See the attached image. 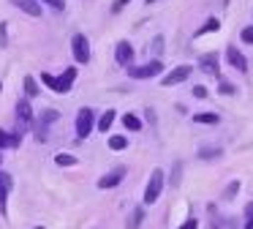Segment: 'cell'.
Segmentation results:
<instances>
[{
    "label": "cell",
    "instance_id": "603a6c76",
    "mask_svg": "<svg viewBox=\"0 0 253 229\" xmlns=\"http://www.w3.org/2000/svg\"><path fill=\"white\" fill-rule=\"evenodd\" d=\"M237 191H240V180H229V183H226V188H223V199L231 202L237 196Z\"/></svg>",
    "mask_w": 253,
    "mask_h": 229
},
{
    "label": "cell",
    "instance_id": "ac0fdd59",
    "mask_svg": "<svg viewBox=\"0 0 253 229\" xmlns=\"http://www.w3.org/2000/svg\"><path fill=\"white\" fill-rule=\"evenodd\" d=\"M193 123H199V125H218L220 123V114H215V112H196V114H193Z\"/></svg>",
    "mask_w": 253,
    "mask_h": 229
},
{
    "label": "cell",
    "instance_id": "e0dca14e",
    "mask_svg": "<svg viewBox=\"0 0 253 229\" xmlns=\"http://www.w3.org/2000/svg\"><path fill=\"white\" fill-rule=\"evenodd\" d=\"M120 123L126 125L128 131H142V128H144L142 117H139V114H133V112H126V114L120 117Z\"/></svg>",
    "mask_w": 253,
    "mask_h": 229
},
{
    "label": "cell",
    "instance_id": "83f0119b",
    "mask_svg": "<svg viewBox=\"0 0 253 229\" xmlns=\"http://www.w3.org/2000/svg\"><path fill=\"white\" fill-rule=\"evenodd\" d=\"M240 38H242V41H245V44H251V47H253V25H248V27H242V33H240Z\"/></svg>",
    "mask_w": 253,
    "mask_h": 229
},
{
    "label": "cell",
    "instance_id": "9a60e30c",
    "mask_svg": "<svg viewBox=\"0 0 253 229\" xmlns=\"http://www.w3.org/2000/svg\"><path fill=\"white\" fill-rule=\"evenodd\" d=\"M19 11H25L28 16H41V3L39 0H11Z\"/></svg>",
    "mask_w": 253,
    "mask_h": 229
},
{
    "label": "cell",
    "instance_id": "d4e9b609",
    "mask_svg": "<svg viewBox=\"0 0 253 229\" xmlns=\"http://www.w3.org/2000/svg\"><path fill=\"white\" fill-rule=\"evenodd\" d=\"M218 93H220V96H234L237 87L231 85V82H218Z\"/></svg>",
    "mask_w": 253,
    "mask_h": 229
},
{
    "label": "cell",
    "instance_id": "f1b7e54d",
    "mask_svg": "<svg viewBox=\"0 0 253 229\" xmlns=\"http://www.w3.org/2000/svg\"><path fill=\"white\" fill-rule=\"evenodd\" d=\"M39 3L49 5V8H55V11H63V8H66V0H39Z\"/></svg>",
    "mask_w": 253,
    "mask_h": 229
},
{
    "label": "cell",
    "instance_id": "f35d334b",
    "mask_svg": "<svg viewBox=\"0 0 253 229\" xmlns=\"http://www.w3.org/2000/svg\"><path fill=\"white\" fill-rule=\"evenodd\" d=\"M33 229H46V227H33Z\"/></svg>",
    "mask_w": 253,
    "mask_h": 229
},
{
    "label": "cell",
    "instance_id": "d590c367",
    "mask_svg": "<svg viewBox=\"0 0 253 229\" xmlns=\"http://www.w3.org/2000/svg\"><path fill=\"white\" fill-rule=\"evenodd\" d=\"M242 229H253V218H245V227Z\"/></svg>",
    "mask_w": 253,
    "mask_h": 229
},
{
    "label": "cell",
    "instance_id": "7a4b0ae2",
    "mask_svg": "<svg viewBox=\"0 0 253 229\" xmlns=\"http://www.w3.org/2000/svg\"><path fill=\"white\" fill-rule=\"evenodd\" d=\"M164 185H166V172H164L161 167H158V169H153V172H150L147 185H144V196H142L144 207L155 205V202L161 199V194H164Z\"/></svg>",
    "mask_w": 253,
    "mask_h": 229
},
{
    "label": "cell",
    "instance_id": "2e32d148",
    "mask_svg": "<svg viewBox=\"0 0 253 229\" xmlns=\"http://www.w3.org/2000/svg\"><path fill=\"white\" fill-rule=\"evenodd\" d=\"M144 216H147L144 205H142V207H133V210H131V216L126 218V227H128V229H139V227L144 224Z\"/></svg>",
    "mask_w": 253,
    "mask_h": 229
},
{
    "label": "cell",
    "instance_id": "5bb4252c",
    "mask_svg": "<svg viewBox=\"0 0 253 229\" xmlns=\"http://www.w3.org/2000/svg\"><path fill=\"white\" fill-rule=\"evenodd\" d=\"M115 120H117V112H115V109H106V112H101V117H98V123H95V128H98L101 134H109L112 125H115Z\"/></svg>",
    "mask_w": 253,
    "mask_h": 229
},
{
    "label": "cell",
    "instance_id": "484cf974",
    "mask_svg": "<svg viewBox=\"0 0 253 229\" xmlns=\"http://www.w3.org/2000/svg\"><path fill=\"white\" fill-rule=\"evenodd\" d=\"M220 156V147H202L199 150V158H218Z\"/></svg>",
    "mask_w": 253,
    "mask_h": 229
},
{
    "label": "cell",
    "instance_id": "d6986e66",
    "mask_svg": "<svg viewBox=\"0 0 253 229\" xmlns=\"http://www.w3.org/2000/svg\"><path fill=\"white\" fill-rule=\"evenodd\" d=\"M22 87H25V96H28V98H36V96L41 93V87H39V82H36V76H30V74L22 79Z\"/></svg>",
    "mask_w": 253,
    "mask_h": 229
},
{
    "label": "cell",
    "instance_id": "836d02e7",
    "mask_svg": "<svg viewBox=\"0 0 253 229\" xmlns=\"http://www.w3.org/2000/svg\"><path fill=\"white\" fill-rule=\"evenodd\" d=\"M128 3H131V0H115V3H112V14H117V11H123Z\"/></svg>",
    "mask_w": 253,
    "mask_h": 229
},
{
    "label": "cell",
    "instance_id": "7402d4cb",
    "mask_svg": "<svg viewBox=\"0 0 253 229\" xmlns=\"http://www.w3.org/2000/svg\"><path fill=\"white\" fill-rule=\"evenodd\" d=\"M55 164H57V167H77L79 158L74 156V153H57V156H55Z\"/></svg>",
    "mask_w": 253,
    "mask_h": 229
},
{
    "label": "cell",
    "instance_id": "cb8c5ba5",
    "mask_svg": "<svg viewBox=\"0 0 253 229\" xmlns=\"http://www.w3.org/2000/svg\"><path fill=\"white\" fill-rule=\"evenodd\" d=\"M218 27H220V22H218V19H207L202 27H199V33H196V36H204V33H212V30H218Z\"/></svg>",
    "mask_w": 253,
    "mask_h": 229
},
{
    "label": "cell",
    "instance_id": "277c9868",
    "mask_svg": "<svg viewBox=\"0 0 253 229\" xmlns=\"http://www.w3.org/2000/svg\"><path fill=\"white\" fill-rule=\"evenodd\" d=\"M95 112L90 107H82L77 112V123H74V131H77V139H87L90 134L95 131Z\"/></svg>",
    "mask_w": 253,
    "mask_h": 229
},
{
    "label": "cell",
    "instance_id": "5b68a950",
    "mask_svg": "<svg viewBox=\"0 0 253 229\" xmlns=\"http://www.w3.org/2000/svg\"><path fill=\"white\" fill-rule=\"evenodd\" d=\"M191 74H193V65H188V63L174 65V68H171L169 74L161 76V87H177V85H182V82H185Z\"/></svg>",
    "mask_w": 253,
    "mask_h": 229
},
{
    "label": "cell",
    "instance_id": "e575fe53",
    "mask_svg": "<svg viewBox=\"0 0 253 229\" xmlns=\"http://www.w3.org/2000/svg\"><path fill=\"white\" fill-rule=\"evenodd\" d=\"M245 218H253V202H248V205H245Z\"/></svg>",
    "mask_w": 253,
    "mask_h": 229
},
{
    "label": "cell",
    "instance_id": "8d00e7d4",
    "mask_svg": "<svg viewBox=\"0 0 253 229\" xmlns=\"http://www.w3.org/2000/svg\"><path fill=\"white\" fill-rule=\"evenodd\" d=\"M144 3H147V5H153V3H158V0H144Z\"/></svg>",
    "mask_w": 253,
    "mask_h": 229
},
{
    "label": "cell",
    "instance_id": "9c48e42d",
    "mask_svg": "<svg viewBox=\"0 0 253 229\" xmlns=\"http://www.w3.org/2000/svg\"><path fill=\"white\" fill-rule=\"evenodd\" d=\"M115 60H117V65H123V68H131L133 60H136V52H133L131 41H117V47H115Z\"/></svg>",
    "mask_w": 253,
    "mask_h": 229
},
{
    "label": "cell",
    "instance_id": "8992f818",
    "mask_svg": "<svg viewBox=\"0 0 253 229\" xmlns=\"http://www.w3.org/2000/svg\"><path fill=\"white\" fill-rule=\"evenodd\" d=\"M71 55H74V60H77L79 65L90 63V41H87L84 33H77V36L71 38Z\"/></svg>",
    "mask_w": 253,
    "mask_h": 229
},
{
    "label": "cell",
    "instance_id": "3957f363",
    "mask_svg": "<svg viewBox=\"0 0 253 229\" xmlns=\"http://www.w3.org/2000/svg\"><path fill=\"white\" fill-rule=\"evenodd\" d=\"M164 74V60L161 57H153L147 63H139V65H131L128 68V76L131 79H155V76Z\"/></svg>",
    "mask_w": 253,
    "mask_h": 229
},
{
    "label": "cell",
    "instance_id": "74e56055",
    "mask_svg": "<svg viewBox=\"0 0 253 229\" xmlns=\"http://www.w3.org/2000/svg\"><path fill=\"white\" fill-rule=\"evenodd\" d=\"M0 167H3V153H0Z\"/></svg>",
    "mask_w": 253,
    "mask_h": 229
},
{
    "label": "cell",
    "instance_id": "1f68e13d",
    "mask_svg": "<svg viewBox=\"0 0 253 229\" xmlns=\"http://www.w3.org/2000/svg\"><path fill=\"white\" fill-rule=\"evenodd\" d=\"M177 229H199V218H185Z\"/></svg>",
    "mask_w": 253,
    "mask_h": 229
},
{
    "label": "cell",
    "instance_id": "ffe728a7",
    "mask_svg": "<svg viewBox=\"0 0 253 229\" xmlns=\"http://www.w3.org/2000/svg\"><path fill=\"white\" fill-rule=\"evenodd\" d=\"M57 120H60V112H57V109H44V112L39 114V120H36V123H41V125H46V128H49V125L57 123Z\"/></svg>",
    "mask_w": 253,
    "mask_h": 229
},
{
    "label": "cell",
    "instance_id": "7c38bea8",
    "mask_svg": "<svg viewBox=\"0 0 253 229\" xmlns=\"http://www.w3.org/2000/svg\"><path fill=\"white\" fill-rule=\"evenodd\" d=\"M11 185H14L11 174L0 169V210H6V199H8V191H11Z\"/></svg>",
    "mask_w": 253,
    "mask_h": 229
},
{
    "label": "cell",
    "instance_id": "30bf717a",
    "mask_svg": "<svg viewBox=\"0 0 253 229\" xmlns=\"http://www.w3.org/2000/svg\"><path fill=\"white\" fill-rule=\"evenodd\" d=\"M226 63H229L234 71H240V74H248V57L240 52V47H234V44L226 47Z\"/></svg>",
    "mask_w": 253,
    "mask_h": 229
},
{
    "label": "cell",
    "instance_id": "ba28073f",
    "mask_svg": "<svg viewBox=\"0 0 253 229\" xmlns=\"http://www.w3.org/2000/svg\"><path fill=\"white\" fill-rule=\"evenodd\" d=\"M17 120H19V131L33 128L36 114H33V107H30L28 98H19V101H17Z\"/></svg>",
    "mask_w": 253,
    "mask_h": 229
},
{
    "label": "cell",
    "instance_id": "ab89813d",
    "mask_svg": "<svg viewBox=\"0 0 253 229\" xmlns=\"http://www.w3.org/2000/svg\"><path fill=\"white\" fill-rule=\"evenodd\" d=\"M0 87H3V82H0Z\"/></svg>",
    "mask_w": 253,
    "mask_h": 229
},
{
    "label": "cell",
    "instance_id": "8fae6325",
    "mask_svg": "<svg viewBox=\"0 0 253 229\" xmlns=\"http://www.w3.org/2000/svg\"><path fill=\"white\" fill-rule=\"evenodd\" d=\"M199 68H202V74L207 76H218L220 74V60H218V52H207L199 57Z\"/></svg>",
    "mask_w": 253,
    "mask_h": 229
},
{
    "label": "cell",
    "instance_id": "52a82bcc",
    "mask_svg": "<svg viewBox=\"0 0 253 229\" xmlns=\"http://www.w3.org/2000/svg\"><path fill=\"white\" fill-rule=\"evenodd\" d=\"M126 174H128V169L126 167H115V169H109L106 174H101L98 177V188L101 191H109V188H117V185L126 180Z\"/></svg>",
    "mask_w": 253,
    "mask_h": 229
},
{
    "label": "cell",
    "instance_id": "44dd1931",
    "mask_svg": "<svg viewBox=\"0 0 253 229\" xmlns=\"http://www.w3.org/2000/svg\"><path fill=\"white\" fill-rule=\"evenodd\" d=\"M106 145H109V150L120 153V150H126V147H128V139H126V136H123V134H112Z\"/></svg>",
    "mask_w": 253,
    "mask_h": 229
},
{
    "label": "cell",
    "instance_id": "d6a6232c",
    "mask_svg": "<svg viewBox=\"0 0 253 229\" xmlns=\"http://www.w3.org/2000/svg\"><path fill=\"white\" fill-rule=\"evenodd\" d=\"M153 55H164V38H155V41H153Z\"/></svg>",
    "mask_w": 253,
    "mask_h": 229
},
{
    "label": "cell",
    "instance_id": "4fadbf2b",
    "mask_svg": "<svg viewBox=\"0 0 253 229\" xmlns=\"http://www.w3.org/2000/svg\"><path fill=\"white\" fill-rule=\"evenodd\" d=\"M19 142H22V131L8 134L6 128H0V150H6V147H19Z\"/></svg>",
    "mask_w": 253,
    "mask_h": 229
},
{
    "label": "cell",
    "instance_id": "6da1fadb",
    "mask_svg": "<svg viewBox=\"0 0 253 229\" xmlns=\"http://www.w3.org/2000/svg\"><path fill=\"white\" fill-rule=\"evenodd\" d=\"M77 76H79L77 65H68V68L63 71L60 76H55V74H49V71H44L39 79L44 82V85L49 87L52 93H71V87H74V82H77Z\"/></svg>",
    "mask_w": 253,
    "mask_h": 229
},
{
    "label": "cell",
    "instance_id": "4316f807",
    "mask_svg": "<svg viewBox=\"0 0 253 229\" xmlns=\"http://www.w3.org/2000/svg\"><path fill=\"white\" fill-rule=\"evenodd\" d=\"M180 180H182V161H177L174 164V172H171V185H180Z\"/></svg>",
    "mask_w": 253,
    "mask_h": 229
},
{
    "label": "cell",
    "instance_id": "4dcf8cb0",
    "mask_svg": "<svg viewBox=\"0 0 253 229\" xmlns=\"http://www.w3.org/2000/svg\"><path fill=\"white\" fill-rule=\"evenodd\" d=\"M210 96V90L204 85H193V98H207Z\"/></svg>",
    "mask_w": 253,
    "mask_h": 229
},
{
    "label": "cell",
    "instance_id": "f546056e",
    "mask_svg": "<svg viewBox=\"0 0 253 229\" xmlns=\"http://www.w3.org/2000/svg\"><path fill=\"white\" fill-rule=\"evenodd\" d=\"M6 44H8V25L0 22V47H6Z\"/></svg>",
    "mask_w": 253,
    "mask_h": 229
}]
</instances>
